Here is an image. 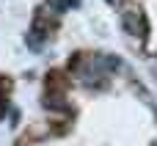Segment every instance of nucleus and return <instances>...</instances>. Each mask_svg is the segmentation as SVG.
I'll return each instance as SVG.
<instances>
[{
  "label": "nucleus",
  "instance_id": "obj_1",
  "mask_svg": "<svg viewBox=\"0 0 157 146\" xmlns=\"http://www.w3.org/2000/svg\"><path fill=\"white\" fill-rule=\"evenodd\" d=\"M121 25H124V30H127L130 36H135V39H144V36L149 33L146 17H144L141 11H135V8H127V11L121 14Z\"/></svg>",
  "mask_w": 157,
  "mask_h": 146
},
{
  "label": "nucleus",
  "instance_id": "obj_2",
  "mask_svg": "<svg viewBox=\"0 0 157 146\" xmlns=\"http://www.w3.org/2000/svg\"><path fill=\"white\" fill-rule=\"evenodd\" d=\"M47 36H50V25H44V17H41V11H39V17L33 19V28H30V33H28V47H30V50H41L44 41H47Z\"/></svg>",
  "mask_w": 157,
  "mask_h": 146
},
{
  "label": "nucleus",
  "instance_id": "obj_3",
  "mask_svg": "<svg viewBox=\"0 0 157 146\" xmlns=\"http://www.w3.org/2000/svg\"><path fill=\"white\" fill-rule=\"evenodd\" d=\"M47 6H50L55 14H61V11L69 8V6H77V0H47Z\"/></svg>",
  "mask_w": 157,
  "mask_h": 146
},
{
  "label": "nucleus",
  "instance_id": "obj_4",
  "mask_svg": "<svg viewBox=\"0 0 157 146\" xmlns=\"http://www.w3.org/2000/svg\"><path fill=\"white\" fill-rule=\"evenodd\" d=\"M152 69H155V75H157V58H155V63H152Z\"/></svg>",
  "mask_w": 157,
  "mask_h": 146
}]
</instances>
